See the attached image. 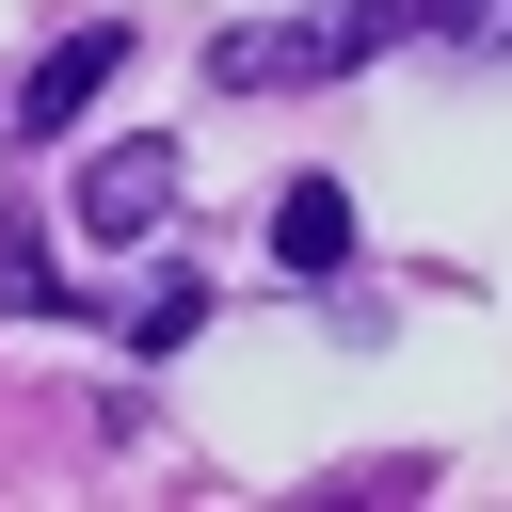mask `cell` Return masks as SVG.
<instances>
[{
    "label": "cell",
    "instance_id": "277c9868",
    "mask_svg": "<svg viewBox=\"0 0 512 512\" xmlns=\"http://www.w3.org/2000/svg\"><path fill=\"white\" fill-rule=\"evenodd\" d=\"M272 256H288V272H336V256H352V192H336V176H288V208H272Z\"/></svg>",
    "mask_w": 512,
    "mask_h": 512
},
{
    "label": "cell",
    "instance_id": "6da1fadb",
    "mask_svg": "<svg viewBox=\"0 0 512 512\" xmlns=\"http://www.w3.org/2000/svg\"><path fill=\"white\" fill-rule=\"evenodd\" d=\"M400 32V0H320V16H288V32H224L208 48V80L224 96H272V80H336V64H368Z\"/></svg>",
    "mask_w": 512,
    "mask_h": 512
},
{
    "label": "cell",
    "instance_id": "5b68a950",
    "mask_svg": "<svg viewBox=\"0 0 512 512\" xmlns=\"http://www.w3.org/2000/svg\"><path fill=\"white\" fill-rule=\"evenodd\" d=\"M416 16H432L448 48H512V0H416Z\"/></svg>",
    "mask_w": 512,
    "mask_h": 512
},
{
    "label": "cell",
    "instance_id": "7a4b0ae2",
    "mask_svg": "<svg viewBox=\"0 0 512 512\" xmlns=\"http://www.w3.org/2000/svg\"><path fill=\"white\" fill-rule=\"evenodd\" d=\"M160 208H176V144H112V160L80 176V224H96V240H160Z\"/></svg>",
    "mask_w": 512,
    "mask_h": 512
},
{
    "label": "cell",
    "instance_id": "3957f363",
    "mask_svg": "<svg viewBox=\"0 0 512 512\" xmlns=\"http://www.w3.org/2000/svg\"><path fill=\"white\" fill-rule=\"evenodd\" d=\"M112 64H128V32H64V48H48V64H32V96H16V128H80V112H96V80H112Z\"/></svg>",
    "mask_w": 512,
    "mask_h": 512
}]
</instances>
